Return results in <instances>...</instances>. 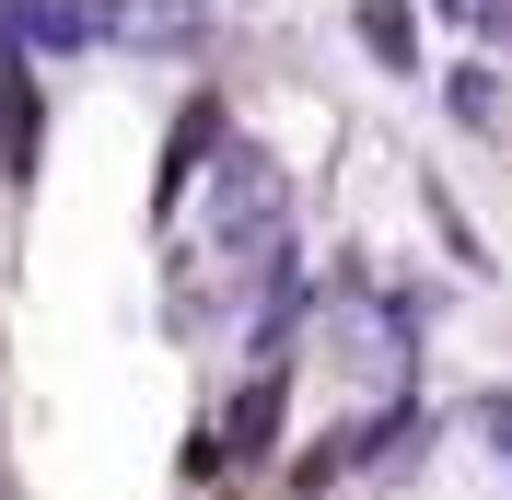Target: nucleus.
Here are the masks:
<instances>
[{"label":"nucleus","instance_id":"1","mask_svg":"<svg viewBox=\"0 0 512 500\" xmlns=\"http://www.w3.org/2000/svg\"><path fill=\"white\" fill-rule=\"evenodd\" d=\"M210 245L245 256V268L291 256V175L256 152V140H222V152H210Z\"/></svg>","mask_w":512,"mask_h":500},{"label":"nucleus","instance_id":"2","mask_svg":"<svg viewBox=\"0 0 512 500\" xmlns=\"http://www.w3.org/2000/svg\"><path fill=\"white\" fill-rule=\"evenodd\" d=\"M128 0H0V47H105Z\"/></svg>","mask_w":512,"mask_h":500},{"label":"nucleus","instance_id":"3","mask_svg":"<svg viewBox=\"0 0 512 500\" xmlns=\"http://www.w3.org/2000/svg\"><path fill=\"white\" fill-rule=\"evenodd\" d=\"M222 117H233L222 94H187V117L163 128V175H152V221H175V210H187V175H198V163H210V152H222V140H233Z\"/></svg>","mask_w":512,"mask_h":500},{"label":"nucleus","instance_id":"4","mask_svg":"<svg viewBox=\"0 0 512 500\" xmlns=\"http://www.w3.org/2000/svg\"><path fill=\"white\" fill-rule=\"evenodd\" d=\"M35 152H47V105H35L24 47H0V175H12V198L35 187Z\"/></svg>","mask_w":512,"mask_h":500},{"label":"nucleus","instance_id":"5","mask_svg":"<svg viewBox=\"0 0 512 500\" xmlns=\"http://www.w3.org/2000/svg\"><path fill=\"white\" fill-rule=\"evenodd\" d=\"M350 35H361V59H373V70H396V82L419 70V12H408V0H361V12H350Z\"/></svg>","mask_w":512,"mask_h":500},{"label":"nucleus","instance_id":"6","mask_svg":"<svg viewBox=\"0 0 512 500\" xmlns=\"http://www.w3.org/2000/svg\"><path fill=\"white\" fill-rule=\"evenodd\" d=\"M117 35H140V47H198V35H210V0H128Z\"/></svg>","mask_w":512,"mask_h":500},{"label":"nucleus","instance_id":"7","mask_svg":"<svg viewBox=\"0 0 512 500\" xmlns=\"http://www.w3.org/2000/svg\"><path fill=\"white\" fill-rule=\"evenodd\" d=\"M280 396H291V361H268V373L245 384V407H233V454H268V431H280Z\"/></svg>","mask_w":512,"mask_h":500},{"label":"nucleus","instance_id":"8","mask_svg":"<svg viewBox=\"0 0 512 500\" xmlns=\"http://www.w3.org/2000/svg\"><path fill=\"white\" fill-rule=\"evenodd\" d=\"M443 105H454L466 128H501V82H489V70H466V59L443 70Z\"/></svg>","mask_w":512,"mask_h":500},{"label":"nucleus","instance_id":"9","mask_svg":"<svg viewBox=\"0 0 512 500\" xmlns=\"http://www.w3.org/2000/svg\"><path fill=\"white\" fill-rule=\"evenodd\" d=\"M478 431H489V454L512 466V384H489V396H478Z\"/></svg>","mask_w":512,"mask_h":500},{"label":"nucleus","instance_id":"10","mask_svg":"<svg viewBox=\"0 0 512 500\" xmlns=\"http://www.w3.org/2000/svg\"><path fill=\"white\" fill-rule=\"evenodd\" d=\"M478 35H489V47L512 59V0H489V12H478Z\"/></svg>","mask_w":512,"mask_h":500},{"label":"nucleus","instance_id":"11","mask_svg":"<svg viewBox=\"0 0 512 500\" xmlns=\"http://www.w3.org/2000/svg\"><path fill=\"white\" fill-rule=\"evenodd\" d=\"M431 12H466V0H431Z\"/></svg>","mask_w":512,"mask_h":500}]
</instances>
